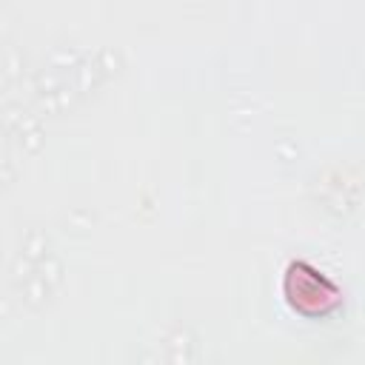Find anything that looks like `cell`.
Returning a JSON list of instances; mask_svg holds the SVG:
<instances>
[{
	"label": "cell",
	"mask_w": 365,
	"mask_h": 365,
	"mask_svg": "<svg viewBox=\"0 0 365 365\" xmlns=\"http://www.w3.org/2000/svg\"><path fill=\"white\" fill-rule=\"evenodd\" d=\"M288 279L297 282V288L288 285V297H291V302H294L299 311H305V314H308V302H314V311H319V314L328 311V308L336 302V288H334L328 279H322L317 271L305 268V265H294V268L288 271Z\"/></svg>",
	"instance_id": "obj_1"
}]
</instances>
